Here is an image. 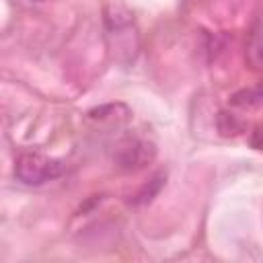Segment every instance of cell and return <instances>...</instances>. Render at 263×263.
Returning a JSON list of instances; mask_svg holds the SVG:
<instances>
[{
  "label": "cell",
  "instance_id": "7a4b0ae2",
  "mask_svg": "<svg viewBox=\"0 0 263 263\" xmlns=\"http://www.w3.org/2000/svg\"><path fill=\"white\" fill-rule=\"evenodd\" d=\"M154 156H156L154 144L140 138H127L117 146L113 160L121 171H140L146 164H150Z\"/></svg>",
  "mask_w": 263,
  "mask_h": 263
},
{
  "label": "cell",
  "instance_id": "277c9868",
  "mask_svg": "<svg viewBox=\"0 0 263 263\" xmlns=\"http://www.w3.org/2000/svg\"><path fill=\"white\" fill-rule=\"evenodd\" d=\"M162 183H164V175H156L152 181H148V185L142 187V191L136 195L134 201H136V203H146V201H150V199L160 191Z\"/></svg>",
  "mask_w": 263,
  "mask_h": 263
},
{
  "label": "cell",
  "instance_id": "5b68a950",
  "mask_svg": "<svg viewBox=\"0 0 263 263\" xmlns=\"http://www.w3.org/2000/svg\"><path fill=\"white\" fill-rule=\"evenodd\" d=\"M232 103L238 107H259L261 105V92H259V88L242 90V95L238 92L232 97Z\"/></svg>",
  "mask_w": 263,
  "mask_h": 263
},
{
  "label": "cell",
  "instance_id": "8992f818",
  "mask_svg": "<svg viewBox=\"0 0 263 263\" xmlns=\"http://www.w3.org/2000/svg\"><path fill=\"white\" fill-rule=\"evenodd\" d=\"M33 2H41V0H33Z\"/></svg>",
  "mask_w": 263,
  "mask_h": 263
},
{
  "label": "cell",
  "instance_id": "3957f363",
  "mask_svg": "<svg viewBox=\"0 0 263 263\" xmlns=\"http://www.w3.org/2000/svg\"><path fill=\"white\" fill-rule=\"evenodd\" d=\"M247 55L253 68H261V25L255 21V27L251 31V39L247 41Z\"/></svg>",
  "mask_w": 263,
  "mask_h": 263
},
{
  "label": "cell",
  "instance_id": "6da1fadb",
  "mask_svg": "<svg viewBox=\"0 0 263 263\" xmlns=\"http://www.w3.org/2000/svg\"><path fill=\"white\" fill-rule=\"evenodd\" d=\"M62 173H64L62 160L51 158V156H43L39 152L21 154L14 162V177L29 187L45 185L47 181L58 179Z\"/></svg>",
  "mask_w": 263,
  "mask_h": 263
}]
</instances>
